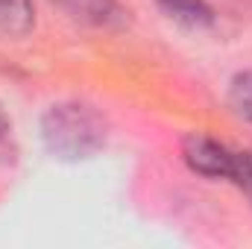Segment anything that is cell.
<instances>
[{"label": "cell", "mask_w": 252, "mask_h": 249, "mask_svg": "<svg viewBox=\"0 0 252 249\" xmlns=\"http://www.w3.org/2000/svg\"><path fill=\"white\" fill-rule=\"evenodd\" d=\"M153 3L161 9L164 18H170L173 24H179L185 30H193V32L211 30L214 21H217L208 0H153Z\"/></svg>", "instance_id": "obj_4"}, {"label": "cell", "mask_w": 252, "mask_h": 249, "mask_svg": "<svg viewBox=\"0 0 252 249\" xmlns=\"http://www.w3.org/2000/svg\"><path fill=\"white\" fill-rule=\"evenodd\" d=\"M41 141L59 161H85L106 147L109 124L91 103L62 100L41 115Z\"/></svg>", "instance_id": "obj_1"}, {"label": "cell", "mask_w": 252, "mask_h": 249, "mask_svg": "<svg viewBox=\"0 0 252 249\" xmlns=\"http://www.w3.org/2000/svg\"><path fill=\"white\" fill-rule=\"evenodd\" d=\"M50 3L59 6L76 24L94 30H121L129 21V12L121 6V0H50Z\"/></svg>", "instance_id": "obj_3"}, {"label": "cell", "mask_w": 252, "mask_h": 249, "mask_svg": "<svg viewBox=\"0 0 252 249\" xmlns=\"http://www.w3.org/2000/svg\"><path fill=\"white\" fill-rule=\"evenodd\" d=\"M35 27V6L32 0H0V35L3 38H24Z\"/></svg>", "instance_id": "obj_5"}, {"label": "cell", "mask_w": 252, "mask_h": 249, "mask_svg": "<svg viewBox=\"0 0 252 249\" xmlns=\"http://www.w3.org/2000/svg\"><path fill=\"white\" fill-rule=\"evenodd\" d=\"M182 161L193 173L205 179H229L232 161H235V147L205 135V132H188L182 138Z\"/></svg>", "instance_id": "obj_2"}, {"label": "cell", "mask_w": 252, "mask_h": 249, "mask_svg": "<svg viewBox=\"0 0 252 249\" xmlns=\"http://www.w3.org/2000/svg\"><path fill=\"white\" fill-rule=\"evenodd\" d=\"M9 132H12V124H9V118H6V112H3V106H0V147L9 141Z\"/></svg>", "instance_id": "obj_8"}, {"label": "cell", "mask_w": 252, "mask_h": 249, "mask_svg": "<svg viewBox=\"0 0 252 249\" xmlns=\"http://www.w3.org/2000/svg\"><path fill=\"white\" fill-rule=\"evenodd\" d=\"M229 109L241 121L252 124V70L232 76V82H229Z\"/></svg>", "instance_id": "obj_6"}, {"label": "cell", "mask_w": 252, "mask_h": 249, "mask_svg": "<svg viewBox=\"0 0 252 249\" xmlns=\"http://www.w3.org/2000/svg\"><path fill=\"white\" fill-rule=\"evenodd\" d=\"M226 182L238 187V190L247 196V202L252 205V147H247V150H235L232 173H229Z\"/></svg>", "instance_id": "obj_7"}]
</instances>
